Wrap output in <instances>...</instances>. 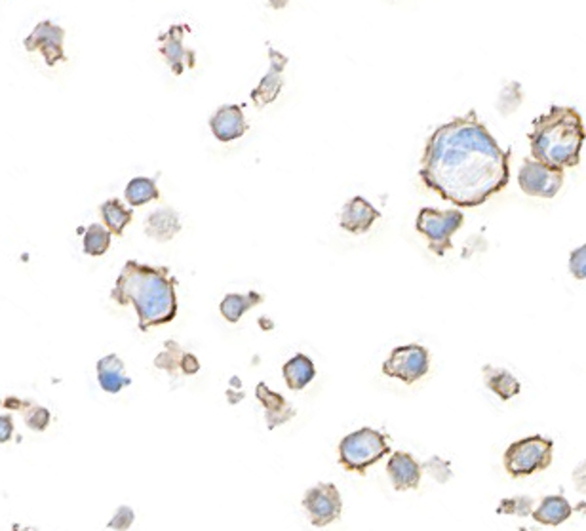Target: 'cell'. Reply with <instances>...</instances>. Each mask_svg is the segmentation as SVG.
Segmentation results:
<instances>
[{"instance_id":"cb8c5ba5","label":"cell","mask_w":586,"mask_h":531,"mask_svg":"<svg viewBox=\"0 0 586 531\" xmlns=\"http://www.w3.org/2000/svg\"><path fill=\"white\" fill-rule=\"evenodd\" d=\"M265 297L261 293H256V292H249L246 295H240V293H227L225 295V300L221 302L220 305V310L223 314V319L230 324H237L244 314L251 309V307H256L259 303H263Z\"/></svg>"},{"instance_id":"f546056e","label":"cell","mask_w":586,"mask_h":531,"mask_svg":"<svg viewBox=\"0 0 586 531\" xmlns=\"http://www.w3.org/2000/svg\"><path fill=\"white\" fill-rule=\"evenodd\" d=\"M569 273L577 280H586V244L575 248L569 256Z\"/></svg>"},{"instance_id":"d6986e66","label":"cell","mask_w":586,"mask_h":531,"mask_svg":"<svg viewBox=\"0 0 586 531\" xmlns=\"http://www.w3.org/2000/svg\"><path fill=\"white\" fill-rule=\"evenodd\" d=\"M97 381L109 394H119L124 387L131 385V379L126 375V366L119 355H107L97 360Z\"/></svg>"},{"instance_id":"7402d4cb","label":"cell","mask_w":586,"mask_h":531,"mask_svg":"<svg viewBox=\"0 0 586 531\" xmlns=\"http://www.w3.org/2000/svg\"><path fill=\"white\" fill-rule=\"evenodd\" d=\"M483 381L485 387L491 392H495L500 400H510V398L518 396L522 391L520 381H518L510 372L500 370V368H485L483 370Z\"/></svg>"},{"instance_id":"f1b7e54d","label":"cell","mask_w":586,"mask_h":531,"mask_svg":"<svg viewBox=\"0 0 586 531\" xmlns=\"http://www.w3.org/2000/svg\"><path fill=\"white\" fill-rule=\"evenodd\" d=\"M423 469L437 480V482L440 484H446L447 480L451 478V469H449V463L442 461L440 457H432L428 459L425 464H423Z\"/></svg>"},{"instance_id":"7c38bea8","label":"cell","mask_w":586,"mask_h":531,"mask_svg":"<svg viewBox=\"0 0 586 531\" xmlns=\"http://www.w3.org/2000/svg\"><path fill=\"white\" fill-rule=\"evenodd\" d=\"M269 61H271L269 73L259 80V85L249 94L251 102H254L256 109L259 111L276 102V97L280 95L284 86V71H286V65H288V58L282 52H278L276 48H271V44H269Z\"/></svg>"},{"instance_id":"30bf717a","label":"cell","mask_w":586,"mask_h":531,"mask_svg":"<svg viewBox=\"0 0 586 531\" xmlns=\"http://www.w3.org/2000/svg\"><path fill=\"white\" fill-rule=\"evenodd\" d=\"M65 29L54 22L44 20L37 23L31 35L23 40L27 52H41L48 68H54L59 61H65Z\"/></svg>"},{"instance_id":"603a6c76","label":"cell","mask_w":586,"mask_h":531,"mask_svg":"<svg viewBox=\"0 0 586 531\" xmlns=\"http://www.w3.org/2000/svg\"><path fill=\"white\" fill-rule=\"evenodd\" d=\"M3 406L6 410H15V411L23 413L25 425L31 430H35V433H44L50 425V411L42 406H37L35 402L22 400V398H6Z\"/></svg>"},{"instance_id":"44dd1931","label":"cell","mask_w":586,"mask_h":531,"mask_svg":"<svg viewBox=\"0 0 586 531\" xmlns=\"http://www.w3.org/2000/svg\"><path fill=\"white\" fill-rule=\"evenodd\" d=\"M282 375L290 391H303L316 377V368L309 356L295 355L292 360L284 364Z\"/></svg>"},{"instance_id":"4dcf8cb0","label":"cell","mask_w":586,"mask_h":531,"mask_svg":"<svg viewBox=\"0 0 586 531\" xmlns=\"http://www.w3.org/2000/svg\"><path fill=\"white\" fill-rule=\"evenodd\" d=\"M136 520V514L130 507H119L114 512V517L111 518V522L107 524L109 529H130V526Z\"/></svg>"},{"instance_id":"4fadbf2b","label":"cell","mask_w":586,"mask_h":531,"mask_svg":"<svg viewBox=\"0 0 586 531\" xmlns=\"http://www.w3.org/2000/svg\"><path fill=\"white\" fill-rule=\"evenodd\" d=\"M210 128L217 141L230 143L240 140L248 131L249 124L240 105H223L213 112L210 119Z\"/></svg>"},{"instance_id":"9c48e42d","label":"cell","mask_w":586,"mask_h":531,"mask_svg":"<svg viewBox=\"0 0 586 531\" xmlns=\"http://www.w3.org/2000/svg\"><path fill=\"white\" fill-rule=\"evenodd\" d=\"M303 507L309 514V520L316 527H324L339 520L343 501L341 493L333 484H316L303 497Z\"/></svg>"},{"instance_id":"ba28073f","label":"cell","mask_w":586,"mask_h":531,"mask_svg":"<svg viewBox=\"0 0 586 531\" xmlns=\"http://www.w3.org/2000/svg\"><path fill=\"white\" fill-rule=\"evenodd\" d=\"M563 170L552 168L537 158H527L518 172V185L527 196L554 198L563 187Z\"/></svg>"},{"instance_id":"d4e9b609","label":"cell","mask_w":586,"mask_h":531,"mask_svg":"<svg viewBox=\"0 0 586 531\" xmlns=\"http://www.w3.org/2000/svg\"><path fill=\"white\" fill-rule=\"evenodd\" d=\"M124 198H126V202L131 208H140L143 204L158 201V198H160V191L157 187V181L155 179H150V177H133L130 181V184L126 185Z\"/></svg>"},{"instance_id":"8992f818","label":"cell","mask_w":586,"mask_h":531,"mask_svg":"<svg viewBox=\"0 0 586 531\" xmlns=\"http://www.w3.org/2000/svg\"><path fill=\"white\" fill-rule=\"evenodd\" d=\"M464 223V213L461 210H437L421 208L417 215L415 229L428 240L432 254L444 257L451 250V238Z\"/></svg>"},{"instance_id":"5bb4252c","label":"cell","mask_w":586,"mask_h":531,"mask_svg":"<svg viewBox=\"0 0 586 531\" xmlns=\"http://www.w3.org/2000/svg\"><path fill=\"white\" fill-rule=\"evenodd\" d=\"M256 396L265 410V421L269 430H275L280 425L290 423L297 416L295 408L286 400V398L271 391L269 385L263 383V381L256 387Z\"/></svg>"},{"instance_id":"83f0119b","label":"cell","mask_w":586,"mask_h":531,"mask_svg":"<svg viewBox=\"0 0 586 531\" xmlns=\"http://www.w3.org/2000/svg\"><path fill=\"white\" fill-rule=\"evenodd\" d=\"M499 514H516V517H529L533 514V500L527 495L510 497V500H502L497 508Z\"/></svg>"},{"instance_id":"9a60e30c","label":"cell","mask_w":586,"mask_h":531,"mask_svg":"<svg viewBox=\"0 0 586 531\" xmlns=\"http://www.w3.org/2000/svg\"><path fill=\"white\" fill-rule=\"evenodd\" d=\"M381 218V212L367 202L362 196H355L353 201H348L341 212V229L347 232H353V235H364V232L370 230L374 223Z\"/></svg>"},{"instance_id":"5b68a950","label":"cell","mask_w":586,"mask_h":531,"mask_svg":"<svg viewBox=\"0 0 586 531\" xmlns=\"http://www.w3.org/2000/svg\"><path fill=\"white\" fill-rule=\"evenodd\" d=\"M554 457V444L545 436H527L510 444L505 452V469L510 476H529L550 467Z\"/></svg>"},{"instance_id":"ffe728a7","label":"cell","mask_w":586,"mask_h":531,"mask_svg":"<svg viewBox=\"0 0 586 531\" xmlns=\"http://www.w3.org/2000/svg\"><path fill=\"white\" fill-rule=\"evenodd\" d=\"M572 505L567 503L565 497L562 495H548L541 501V505L537 507V510H533V520L539 522L543 526H552L556 527L560 524H563L569 517H572Z\"/></svg>"},{"instance_id":"6da1fadb","label":"cell","mask_w":586,"mask_h":531,"mask_svg":"<svg viewBox=\"0 0 586 531\" xmlns=\"http://www.w3.org/2000/svg\"><path fill=\"white\" fill-rule=\"evenodd\" d=\"M419 177L455 208H478L509 185L510 151L468 111L432 131Z\"/></svg>"},{"instance_id":"2e32d148","label":"cell","mask_w":586,"mask_h":531,"mask_svg":"<svg viewBox=\"0 0 586 531\" xmlns=\"http://www.w3.org/2000/svg\"><path fill=\"white\" fill-rule=\"evenodd\" d=\"M387 474L396 491H408L419 488L423 467L410 454L394 452L387 464Z\"/></svg>"},{"instance_id":"52a82bcc","label":"cell","mask_w":586,"mask_h":531,"mask_svg":"<svg viewBox=\"0 0 586 531\" xmlns=\"http://www.w3.org/2000/svg\"><path fill=\"white\" fill-rule=\"evenodd\" d=\"M430 368V355L423 345H401L396 346L391 356L383 364V374L411 385L423 379Z\"/></svg>"},{"instance_id":"1f68e13d","label":"cell","mask_w":586,"mask_h":531,"mask_svg":"<svg viewBox=\"0 0 586 531\" xmlns=\"http://www.w3.org/2000/svg\"><path fill=\"white\" fill-rule=\"evenodd\" d=\"M573 482H575V490L582 495H586V461L579 463L575 471H573Z\"/></svg>"},{"instance_id":"d6a6232c","label":"cell","mask_w":586,"mask_h":531,"mask_svg":"<svg viewBox=\"0 0 586 531\" xmlns=\"http://www.w3.org/2000/svg\"><path fill=\"white\" fill-rule=\"evenodd\" d=\"M12 433H14V423H12V418L10 416H3L0 418V442H8L12 438Z\"/></svg>"},{"instance_id":"4316f807","label":"cell","mask_w":586,"mask_h":531,"mask_svg":"<svg viewBox=\"0 0 586 531\" xmlns=\"http://www.w3.org/2000/svg\"><path fill=\"white\" fill-rule=\"evenodd\" d=\"M111 235L113 232L104 227V225H90L86 235H84V254H88L92 257H99L107 254V250L111 248Z\"/></svg>"},{"instance_id":"7a4b0ae2","label":"cell","mask_w":586,"mask_h":531,"mask_svg":"<svg viewBox=\"0 0 586 531\" xmlns=\"http://www.w3.org/2000/svg\"><path fill=\"white\" fill-rule=\"evenodd\" d=\"M176 286L177 280L167 267H150L130 259L114 282L111 300L119 305H133L140 329L149 331L177 317Z\"/></svg>"},{"instance_id":"8fae6325","label":"cell","mask_w":586,"mask_h":531,"mask_svg":"<svg viewBox=\"0 0 586 531\" xmlns=\"http://www.w3.org/2000/svg\"><path fill=\"white\" fill-rule=\"evenodd\" d=\"M189 31H191L189 25H172L158 39L160 54L166 59V63L170 65V69L176 76L185 73V69H194L196 65V54L183 44V37H185Z\"/></svg>"},{"instance_id":"484cf974","label":"cell","mask_w":586,"mask_h":531,"mask_svg":"<svg viewBox=\"0 0 586 531\" xmlns=\"http://www.w3.org/2000/svg\"><path fill=\"white\" fill-rule=\"evenodd\" d=\"M99 213H102L105 227L116 237H122V232L133 215V212L130 208H124L119 198H109V201H105L99 206Z\"/></svg>"},{"instance_id":"e0dca14e","label":"cell","mask_w":586,"mask_h":531,"mask_svg":"<svg viewBox=\"0 0 586 531\" xmlns=\"http://www.w3.org/2000/svg\"><path fill=\"white\" fill-rule=\"evenodd\" d=\"M155 366L158 370H164L176 377L181 375H194L200 370V362L194 355L183 351V348L176 341H166L164 351L155 358Z\"/></svg>"},{"instance_id":"277c9868","label":"cell","mask_w":586,"mask_h":531,"mask_svg":"<svg viewBox=\"0 0 586 531\" xmlns=\"http://www.w3.org/2000/svg\"><path fill=\"white\" fill-rule=\"evenodd\" d=\"M391 454L387 435L375 428L364 427L356 433H350L339 444V463L350 472L364 474L367 469Z\"/></svg>"},{"instance_id":"ac0fdd59","label":"cell","mask_w":586,"mask_h":531,"mask_svg":"<svg viewBox=\"0 0 586 531\" xmlns=\"http://www.w3.org/2000/svg\"><path fill=\"white\" fill-rule=\"evenodd\" d=\"M143 230L149 238L157 242H170L181 230V220L174 208H160L147 215Z\"/></svg>"},{"instance_id":"836d02e7","label":"cell","mask_w":586,"mask_h":531,"mask_svg":"<svg viewBox=\"0 0 586 531\" xmlns=\"http://www.w3.org/2000/svg\"><path fill=\"white\" fill-rule=\"evenodd\" d=\"M288 3H290V0H269L271 8H275V10H282L284 6H288Z\"/></svg>"},{"instance_id":"3957f363","label":"cell","mask_w":586,"mask_h":531,"mask_svg":"<svg viewBox=\"0 0 586 531\" xmlns=\"http://www.w3.org/2000/svg\"><path fill=\"white\" fill-rule=\"evenodd\" d=\"M586 128L582 116L573 107L554 105L533 121L529 131L531 157L552 168H575L581 162Z\"/></svg>"}]
</instances>
